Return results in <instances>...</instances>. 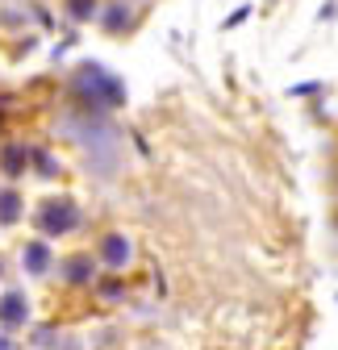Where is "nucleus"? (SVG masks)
Here are the masks:
<instances>
[{
  "instance_id": "obj_1",
  "label": "nucleus",
  "mask_w": 338,
  "mask_h": 350,
  "mask_svg": "<svg viewBox=\"0 0 338 350\" xmlns=\"http://www.w3.org/2000/svg\"><path fill=\"white\" fill-rule=\"evenodd\" d=\"M71 92H75L83 105H92V109H117V105H125V83H121L113 71H105L101 63L75 67Z\"/></svg>"
},
{
  "instance_id": "obj_2",
  "label": "nucleus",
  "mask_w": 338,
  "mask_h": 350,
  "mask_svg": "<svg viewBox=\"0 0 338 350\" xmlns=\"http://www.w3.org/2000/svg\"><path fill=\"white\" fill-rule=\"evenodd\" d=\"M34 226L42 238H63L71 230H79V204L71 196H51V200H42L38 213H34Z\"/></svg>"
},
{
  "instance_id": "obj_3",
  "label": "nucleus",
  "mask_w": 338,
  "mask_h": 350,
  "mask_svg": "<svg viewBox=\"0 0 338 350\" xmlns=\"http://www.w3.org/2000/svg\"><path fill=\"white\" fill-rule=\"evenodd\" d=\"M25 325H29V300H25V292L9 288L5 296H0V329H5V334H17V329H25Z\"/></svg>"
},
{
  "instance_id": "obj_4",
  "label": "nucleus",
  "mask_w": 338,
  "mask_h": 350,
  "mask_svg": "<svg viewBox=\"0 0 338 350\" xmlns=\"http://www.w3.org/2000/svg\"><path fill=\"white\" fill-rule=\"evenodd\" d=\"M130 254H134V246H130V238H125V234H105L101 238V250H96V258L105 262L109 271H125V267H130Z\"/></svg>"
},
{
  "instance_id": "obj_5",
  "label": "nucleus",
  "mask_w": 338,
  "mask_h": 350,
  "mask_svg": "<svg viewBox=\"0 0 338 350\" xmlns=\"http://www.w3.org/2000/svg\"><path fill=\"white\" fill-rule=\"evenodd\" d=\"M59 275H63V284H71V288L92 284V275H96V258H92V254H67V258L59 262Z\"/></svg>"
},
{
  "instance_id": "obj_6",
  "label": "nucleus",
  "mask_w": 338,
  "mask_h": 350,
  "mask_svg": "<svg viewBox=\"0 0 338 350\" xmlns=\"http://www.w3.org/2000/svg\"><path fill=\"white\" fill-rule=\"evenodd\" d=\"M34 163V150L29 146H21V142H9L5 150H0V171H5V175H13V180H17V175H25V167Z\"/></svg>"
},
{
  "instance_id": "obj_7",
  "label": "nucleus",
  "mask_w": 338,
  "mask_h": 350,
  "mask_svg": "<svg viewBox=\"0 0 338 350\" xmlns=\"http://www.w3.org/2000/svg\"><path fill=\"white\" fill-rule=\"evenodd\" d=\"M21 267H25L29 275H47V271H51V246L42 242V238L29 242V246L21 250Z\"/></svg>"
},
{
  "instance_id": "obj_8",
  "label": "nucleus",
  "mask_w": 338,
  "mask_h": 350,
  "mask_svg": "<svg viewBox=\"0 0 338 350\" xmlns=\"http://www.w3.org/2000/svg\"><path fill=\"white\" fill-rule=\"evenodd\" d=\"M21 213H25V200L13 192V188H0V226H17L21 221Z\"/></svg>"
},
{
  "instance_id": "obj_9",
  "label": "nucleus",
  "mask_w": 338,
  "mask_h": 350,
  "mask_svg": "<svg viewBox=\"0 0 338 350\" xmlns=\"http://www.w3.org/2000/svg\"><path fill=\"white\" fill-rule=\"evenodd\" d=\"M67 13H71L75 21H92V13H96V0H67Z\"/></svg>"
},
{
  "instance_id": "obj_10",
  "label": "nucleus",
  "mask_w": 338,
  "mask_h": 350,
  "mask_svg": "<svg viewBox=\"0 0 338 350\" xmlns=\"http://www.w3.org/2000/svg\"><path fill=\"white\" fill-rule=\"evenodd\" d=\"M105 25L117 33V29H130V9L125 5H117V9H109V17H105Z\"/></svg>"
},
{
  "instance_id": "obj_11",
  "label": "nucleus",
  "mask_w": 338,
  "mask_h": 350,
  "mask_svg": "<svg viewBox=\"0 0 338 350\" xmlns=\"http://www.w3.org/2000/svg\"><path fill=\"white\" fill-rule=\"evenodd\" d=\"M34 167H38V175H59V163L47 150H34Z\"/></svg>"
},
{
  "instance_id": "obj_12",
  "label": "nucleus",
  "mask_w": 338,
  "mask_h": 350,
  "mask_svg": "<svg viewBox=\"0 0 338 350\" xmlns=\"http://www.w3.org/2000/svg\"><path fill=\"white\" fill-rule=\"evenodd\" d=\"M0 350H9V338H5V334H0Z\"/></svg>"
},
{
  "instance_id": "obj_13",
  "label": "nucleus",
  "mask_w": 338,
  "mask_h": 350,
  "mask_svg": "<svg viewBox=\"0 0 338 350\" xmlns=\"http://www.w3.org/2000/svg\"><path fill=\"white\" fill-rule=\"evenodd\" d=\"M0 267H5V262H0Z\"/></svg>"
}]
</instances>
